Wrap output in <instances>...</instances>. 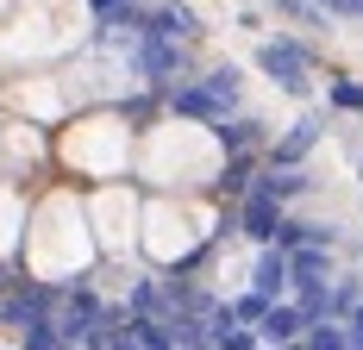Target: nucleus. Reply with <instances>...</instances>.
Returning <instances> with one entry per match:
<instances>
[{"label": "nucleus", "instance_id": "nucleus-1", "mask_svg": "<svg viewBox=\"0 0 363 350\" xmlns=\"http://www.w3.org/2000/svg\"><path fill=\"white\" fill-rule=\"evenodd\" d=\"M251 63L269 75L282 94H294V101L313 94V44H307V38H269V44H257Z\"/></svg>", "mask_w": 363, "mask_h": 350}, {"label": "nucleus", "instance_id": "nucleus-2", "mask_svg": "<svg viewBox=\"0 0 363 350\" xmlns=\"http://www.w3.org/2000/svg\"><path fill=\"white\" fill-rule=\"evenodd\" d=\"M125 69L138 75V88H150V94H169L182 75H188V44H169V38L138 32V44L125 50Z\"/></svg>", "mask_w": 363, "mask_h": 350}, {"label": "nucleus", "instance_id": "nucleus-3", "mask_svg": "<svg viewBox=\"0 0 363 350\" xmlns=\"http://www.w3.org/2000/svg\"><path fill=\"white\" fill-rule=\"evenodd\" d=\"M57 300H63V281H6L0 288V325H13V332H26V325H44V319H57Z\"/></svg>", "mask_w": 363, "mask_h": 350}, {"label": "nucleus", "instance_id": "nucleus-4", "mask_svg": "<svg viewBox=\"0 0 363 350\" xmlns=\"http://www.w3.org/2000/svg\"><path fill=\"white\" fill-rule=\"evenodd\" d=\"M320 138H326V119H320V113H301L289 132H276V138H269L263 163H269V169H301V163H307V150H313Z\"/></svg>", "mask_w": 363, "mask_h": 350}, {"label": "nucleus", "instance_id": "nucleus-5", "mask_svg": "<svg viewBox=\"0 0 363 350\" xmlns=\"http://www.w3.org/2000/svg\"><path fill=\"white\" fill-rule=\"evenodd\" d=\"M269 138H276V125L257 119V113H232V119H219V125H213V144L225 150V157H263Z\"/></svg>", "mask_w": 363, "mask_h": 350}, {"label": "nucleus", "instance_id": "nucleus-6", "mask_svg": "<svg viewBox=\"0 0 363 350\" xmlns=\"http://www.w3.org/2000/svg\"><path fill=\"white\" fill-rule=\"evenodd\" d=\"M145 32L169 38V44H194V38L207 32V19H201L194 6H182V0H150L145 6Z\"/></svg>", "mask_w": 363, "mask_h": 350}, {"label": "nucleus", "instance_id": "nucleus-7", "mask_svg": "<svg viewBox=\"0 0 363 350\" xmlns=\"http://www.w3.org/2000/svg\"><path fill=\"white\" fill-rule=\"evenodd\" d=\"M282 219H289V207H276V201H263V194H245V201L232 207V225H238V238H251L257 250H263V244H276Z\"/></svg>", "mask_w": 363, "mask_h": 350}, {"label": "nucleus", "instance_id": "nucleus-8", "mask_svg": "<svg viewBox=\"0 0 363 350\" xmlns=\"http://www.w3.org/2000/svg\"><path fill=\"white\" fill-rule=\"evenodd\" d=\"M257 338H263V350H289L307 338V319H301V307L294 300H276L269 313L257 319Z\"/></svg>", "mask_w": 363, "mask_h": 350}, {"label": "nucleus", "instance_id": "nucleus-9", "mask_svg": "<svg viewBox=\"0 0 363 350\" xmlns=\"http://www.w3.org/2000/svg\"><path fill=\"white\" fill-rule=\"evenodd\" d=\"M163 101H169V113H176V119H194V125H219V119H232V113H225V106H219L201 81H176Z\"/></svg>", "mask_w": 363, "mask_h": 350}, {"label": "nucleus", "instance_id": "nucleus-10", "mask_svg": "<svg viewBox=\"0 0 363 350\" xmlns=\"http://www.w3.org/2000/svg\"><path fill=\"white\" fill-rule=\"evenodd\" d=\"M251 194L276 201V207H294V201H307V194H313V181H307L301 169H269V163H263L257 181H251Z\"/></svg>", "mask_w": 363, "mask_h": 350}, {"label": "nucleus", "instance_id": "nucleus-11", "mask_svg": "<svg viewBox=\"0 0 363 350\" xmlns=\"http://www.w3.org/2000/svg\"><path fill=\"white\" fill-rule=\"evenodd\" d=\"M282 288H289V256H282L276 244H263V250H257V263H251V294L282 300Z\"/></svg>", "mask_w": 363, "mask_h": 350}, {"label": "nucleus", "instance_id": "nucleus-12", "mask_svg": "<svg viewBox=\"0 0 363 350\" xmlns=\"http://www.w3.org/2000/svg\"><path fill=\"white\" fill-rule=\"evenodd\" d=\"M282 256H289V288H294V281H326L332 269H338V256H332V250H320V244L282 250Z\"/></svg>", "mask_w": 363, "mask_h": 350}, {"label": "nucleus", "instance_id": "nucleus-13", "mask_svg": "<svg viewBox=\"0 0 363 350\" xmlns=\"http://www.w3.org/2000/svg\"><path fill=\"white\" fill-rule=\"evenodd\" d=\"M257 169H263V157H225V169L213 175V181H219V194H225V201H232V207H238V201H245V194H251V181H257Z\"/></svg>", "mask_w": 363, "mask_h": 350}, {"label": "nucleus", "instance_id": "nucleus-14", "mask_svg": "<svg viewBox=\"0 0 363 350\" xmlns=\"http://www.w3.org/2000/svg\"><path fill=\"white\" fill-rule=\"evenodd\" d=\"M201 88H207L225 113H238V101H245V75H238V63H213V69L201 75Z\"/></svg>", "mask_w": 363, "mask_h": 350}, {"label": "nucleus", "instance_id": "nucleus-15", "mask_svg": "<svg viewBox=\"0 0 363 350\" xmlns=\"http://www.w3.org/2000/svg\"><path fill=\"white\" fill-rule=\"evenodd\" d=\"M301 350H351V338H345V319H320V325H307Z\"/></svg>", "mask_w": 363, "mask_h": 350}, {"label": "nucleus", "instance_id": "nucleus-16", "mask_svg": "<svg viewBox=\"0 0 363 350\" xmlns=\"http://www.w3.org/2000/svg\"><path fill=\"white\" fill-rule=\"evenodd\" d=\"M269 13H282V19H294V26H307V32H320L326 26V13L313 6V0H263Z\"/></svg>", "mask_w": 363, "mask_h": 350}, {"label": "nucleus", "instance_id": "nucleus-17", "mask_svg": "<svg viewBox=\"0 0 363 350\" xmlns=\"http://www.w3.org/2000/svg\"><path fill=\"white\" fill-rule=\"evenodd\" d=\"M326 106L332 113H363V81L357 75H338V81L326 88Z\"/></svg>", "mask_w": 363, "mask_h": 350}, {"label": "nucleus", "instance_id": "nucleus-18", "mask_svg": "<svg viewBox=\"0 0 363 350\" xmlns=\"http://www.w3.org/2000/svg\"><path fill=\"white\" fill-rule=\"evenodd\" d=\"M19 350H75V344L57 332V319H44V325H26L19 332Z\"/></svg>", "mask_w": 363, "mask_h": 350}, {"label": "nucleus", "instance_id": "nucleus-19", "mask_svg": "<svg viewBox=\"0 0 363 350\" xmlns=\"http://www.w3.org/2000/svg\"><path fill=\"white\" fill-rule=\"evenodd\" d=\"M357 307H363V276H338L332 281V319L357 313Z\"/></svg>", "mask_w": 363, "mask_h": 350}, {"label": "nucleus", "instance_id": "nucleus-20", "mask_svg": "<svg viewBox=\"0 0 363 350\" xmlns=\"http://www.w3.org/2000/svg\"><path fill=\"white\" fill-rule=\"evenodd\" d=\"M269 307H276V300H263V294H251V288H245V294H232V300H225V313L238 319V325H251V332H257V319L269 313Z\"/></svg>", "mask_w": 363, "mask_h": 350}, {"label": "nucleus", "instance_id": "nucleus-21", "mask_svg": "<svg viewBox=\"0 0 363 350\" xmlns=\"http://www.w3.org/2000/svg\"><path fill=\"white\" fill-rule=\"evenodd\" d=\"M326 19H363V0H313Z\"/></svg>", "mask_w": 363, "mask_h": 350}, {"label": "nucleus", "instance_id": "nucleus-22", "mask_svg": "<svg viewBox=\"0 0 363 350\" xmlns=\"http://www.w3.org/2000/svg\"><path fill=\"white\" fill-rule=\"evenodd\" d=\"M345 338H351V350H363V307H357V313H345Z\"/></svg>", "mask_w": 363, "mask_h": 350}, {"label": "nucleus", "instance_id": "nucleus-23", "mask_svg": "<svg viewBox=\"0 0 363 350\" xmlns=\"http://www.w3.org/2000/svg\"><path fill=\"white\" fill-rule=\"evenodd\" d=\"M119 6H138V0H88V13H94V19H113Z\"/></svg>", "mask_w": 363, "mask_h": 350}, {"label": "nucleus", "instance_id": "nucleus-24", "mask_svg": "<svg viewBox=\"0 0 363 350\" xmlns=\"http://www.w3.org/2000/svg\"><path fill=\"white\" fill-rule=\"evenodd\" d=\"M357 181H363V150H357Z\"/></svg>", "mask_w": 363, "mask_h": 350}, {"label": "nucleus", "instance_id": "nucleus-25", "mask_svg": "<svg viewBox=\"0 0 363 350\" xmlns=\"http://www.w3.org/2000/svg\"><path fill=\"white\" fill-rule=\"evenodd\" d=\"M289 350H301V344H289Z\"/></svg>", "mask_w": 363, "mask_h": 350}]
</instances>
